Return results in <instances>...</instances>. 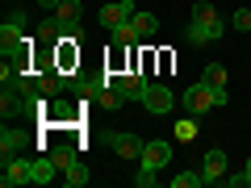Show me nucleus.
I'll list each match as a JSON object with an SVG mask.
<instances>
[{"label": "nucleus", "instance_id": "1", "mask_svg": "<svg viewBox=\"0 0 251 188\" xmlns=\"http://www.w3.org/2000/svg\"><path fill=\"white\" fill-rule=\"evenodd\" d=\"M222 34H226V21L218 17L214 0H197V4H193V13H188L184 38H188L193 46H205V42H218Z\"/></svg>", "mask_w": 251, "mask_h": 188}, {"label": "nucleus", "instance_id": "2", "mask_svg": "<svg viewBox=\"0 0 251 188\" xmlns=\"http://www.w3.org/2000/svg\"><path fill=\"white\" fill-rule=\"evenodd\" d=\"M226 100H230V92H226V88H214V84H205V80H201V84H193V88H184L180 105H184L193 117H205L209 109H222Z\"/></svg>", "mask_w": 251, "mask_h": 188}, {"label": "nucleus", "instance_id": "3", "mask_svg": "<svg viewBox=\"0 0 251 188\" xmlns=\"http://www.w3.org/2000/svg\"><path fill=\"white\" fill-rule=\"evenodd\" d=\"M29 42H34V38H25V13H17L13 21L0 25V50H4V54L21 50V46H29Z\"/></svg>", "mask_w": 251, "mask_h": 188}, {"label": "nucleus", "instance_id": "4", "mask_svg": "<svg viewBox=\"0 0 251 188\" xmlns=\"http://www.w3.org/2000/svg\"><path fill=\"white\" fill-rule=\"evenodd\" d=\"M113 88L122 92L126 100H143L147 88H151V80H147L143 71H113Z\"/></svg>", "mask_w": 251, "mask_h": 188}, {"label": "nucleus", "instance_id": "5", "mask_svg": "<svg viewBox=\"0 0 251 188\" xmlns=\"http://www.w3.org/2000/svg\"><path fill=\"white\" fill-rule=\"evenodd\" d=\"M134 13H138L134 0H105V9H100V25L113 29V25H122V21H130Z\"/></svg>", "mask_w": 251, "mask_h": 188}, {"label": "nucleus", "instance_id": "6", "mask_svg": "<svg viewBox=\"0 0 251 188\" xmlns=\"http://www.w3.org/2000/svg\"><path fill=\"white\" fill-rule=\"evenodd\" d=\"M172 105H176V96H172V88H163V84H151L147 96H143V109H147V113H155V117L172 113Z\"/></svg>", "mask_w": 251, "mask_h": 188}, {"label": "nucleus", "instance_id": "7", "mask_svg": "<svg viewBox=\"0 0 251 188\" xmlns=\"http://www.w3.org/2000/svg\"><path fill=\"white\" fill-rule=\"evenodd\" d=\"M25 146H29V134H21V130H9V121H4V130H0V163L17 159Z\"/></svg>", "mask_w": 251, "mask_h": 188}, {"label": "nucleus", "instance_id": "8", "mask_svg": "<svg viewBox=\"0 0 251 188\" xmlns=\"http://www.w3.org/2000/svg\"><path fill=\"white\" fill-rule=\"evenodd\" d=\"M109 146H113V155H122V159H143V138L138 134H126V130H117V134H109Z\"/></svg>", "mask_w": 251, "mask_h": 188}, {"label": "nucleus", "instance_id": "9", "mask_svg": "<svg viewBox=\"0 0 251 188\" xmlns=\"http://www.w3.org/2000/svg\"><path fill=\"white\" fill-rule=\"evenodd\" d=\"M226 167H230V163H226V151H209V155H205V163H201L205 188H209V184H222V180H226Z\"/></svg>", "mask_w": 251, "mask_h": 188}, {"label": "nucleus", "instance_id": "10", "mask_svg": "<svg viewBox=\"0 0 251 188\" xmlns=\"http://www.w3.org/2000/svg\"><path fill=\"white\" fill-rule=\"evenodd\" d=\"M0 184L4 188H17V184H34V180H29V163L25 159H9V163H0Z\"/></svg>", "mask_w": 251, "mask_h": 188}, {"label": "nucleus", "instance_id": "11", "mask_svg": "<svg viewBox=\"0 0 251 188\" xmlns=\"http://www.w3.org/2000/svg\"><path fill=\"white\" fill-rule=\"evenodd\" d=\"M168 163H172V142H147V146H143V167L163 171Z\"/></svg>", "mask_w": 251, "mask_h": 188}, {"label": "nucleus", "instance_id": "12", "mask_svg": "<svg viewBox=\"0 0 251 188\" xmlns=\"http://www.w3.org/2000/svg\"><path fill=\"white\" fill-rule=\"evenodd\" d=\"M54 171H59V163H54L50 155H42V159H34V163H29V180H34V184H42V188L54 180Z\"/></svg>", "mask_w": 251, "mask_h": 188}, {"label": "nucleus", "instance_id": "13", "mask_svg": "<svg viewBox=\"0 0 251 188\" xmlns=\"http://www.w3.org/2000/svg\"><path fill=\"white\" fill-rule=\"evenodd\" d=\"M109 38H113V46H122V50H130L134 42H143V38H138V29L130 25V21H122V25H113V29H109Z\"/></svg>", "mask_w": 251, "mask_h": 188}, {"label": "nucleus", "instance_id": "14", "mask_svg": "<svg viewBox=\"0 0 251 188\" xmlns=\"http://www.w3.org/2000/svg\"><path fill=\"white\" fill-rule=\"evenodd\" d=\"M88 180H92V176H88V167H84L80 159H72L67 167H63V184H67V188H84Z\"/></svg>", "mask_w": 251, "mask_h": 188}, {"label": "nucleus", "instance_id": "15", "mask_svg": "<svg viewBox=\"0 0 251 188\" xmlns=\"http://www.w3.org/2000/svg\"><path fill=\"white\" fill-rule=\"evenodd\" d=\"M130 25L138 29V38H151V34H159V17H155V13H143V9H138L134 17H130Z\"/></svg>", "mask_w": 251, "mask_h": 188}, {"label": "nucleus", "instance_id": "16", "mask_svg": "<svg viewBox=\"0 0 251 188\" xmlns=\"http://www.w3.org/2000/svg\"><path fill=\"white\" fill-rule=\"evenodd\" d=\"M63 38V21L59 17H46L42 25H38V42H59Z\"/></svg>", "mask_w": 251, "mask_h": 188}, {"label": "nucleus", "instance_id": "17", "mask_svg": "<svg viewBox=\"0 0 251 188\" xmlns=\"http://www.w3.org/2000/svg\"><path fill=\"white\" fill-rule=\"evenodd\" d=\"M172 188H205V176L201 171H176L172 176Z\"/></svg>", "mask_w": 251, "mask_h": 188}, {"label": "nucleus", "instance_id": "18", "mask_svg": "<svg viewBox=\"0 0 251 188\" xmlns=\"http://www.w3.org/2000/svg\"><path fill=\"white\" fill-rule=\"evenodd\" d=\"M80 13H84V4H80V0H63L59 9H54V17H59L63 25H67V21H80Z\"/></svg>", "mask_w": 251, "mask_h": 188}, {"label": "nucleus", "instance_id": "19", "mask_svg": "<svg viewBox=\"0 0 251 188\" xmlns=\"http://www.w3.org/2000/svg\"><path fill=\"white\" fill-rule=\"evenodd\" d=\"M176 138H180V142H193V138H197V117H193V113L176 121Z\"/></svg>", "mask_w": 251, "mask_h": 188}, {"label": "nucleus", "instance_id": "20", "mask_svg": "<svg viewBox=\"0 0 251 188\" xmlns=\"http://www.w3.org/2000/svg\"><path fill=\"white\" fill-rule=\"evenodd\" d=\"M201 80L214 84V88H226V67H222V63H209L205 71H201Z\"/></svg>", "mask_w": 251, "mask_h": 188}, {"label": "nucleus", "instance_id": "21", "mask_svg": "<svg viewBox=\"0 0 251 188\" xmlns=\"http://www.w3.org/2000/svg\"><path fill=\"white\" fill-rule=\"evenodd\" d=\"M50 159L59 163V171H63V167H67V163L75 159V146H72V142H59V146H54V151H50Z\"/></svg>", "mask_w": 251, "mask_h": 188}, {"label": "nucleus", "instance_id": "22", "mask_svg": "<svg viewBox=\"0 0 251 188\" xmlns=\"http://www.w3.org/2000/svg\"><path fill=\"white\" fill-rule=\"evenodd\" d=\"M230 25L239 29V34H251V9H234V17H230Z\"/></svg>", "mask_w": 251, "mask_h": 188}, {"label": "nucleus", "instance_id": "23", "mask_svg": "<svg viewBox=\"0 0 251 188\" xmlns=\"http://www.w3.org/2000/svg\"><path fill=\"white\" fill-rule=\"evenodd\" d=\"M134 184H138V188H155V184H159V176H155V167H143V171L134 176Z\"/></svg>", "mask_w": 251, "mask_h": 188}, {"label": "nucleus", "instance_id": "24", "mask_svg": "<svg viewBox=\"0 0 251 188\" xmlns=\"http://www.w3.org/2000/svg\"><path fill=\"white\" fill-rule=\"evenodd\" d=\"M38 4H42V9H59L63 0H38Z\"/></svg>", "mask_w": 251, "mask_h": 188}]
</instances>
